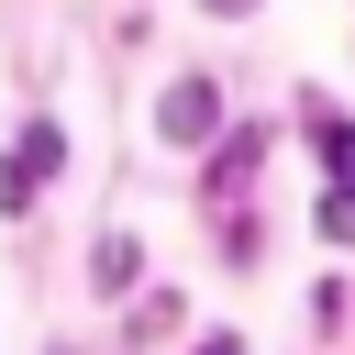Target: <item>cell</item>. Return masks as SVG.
<instances>
[{"label": "cell", "instance_id": "1", "mask_svg": "<svg viewBox=\"0 0 355 355\" xmlns=\"http://www.w3.org/2000/svg\"><path fill=\"white\" fill-rule=\"evenodd\" d=\"M55 166H67V144H55V122H22V133H11V166H0V211H33Z\"/></svg>", "mask_w": 355, "mask_h": 355}, {"label": "cell", "instance_id": "2", "mask_svg": "<svg viewBox=\"0 0 355 355\" xmlns=\"http://www.w3.org/2000/svg\"><path fill=\"white\" fill-rule=\"evenodd\" d=\"M155 122H166V133H178V144H200V133H211V122H222V100H211V89H200V78H178V89H166V111H155Z\"/></svg>", "mask_w": 355, "mask_h": 355}, {"label": "cell", "instance_id": "3", "mask_svg": "<svg viewBox=\"0 0 355 355\" xmlns=\"http://www.w3.org/2000/svg\"><path fill=\"white\" fill-rule=\"evenodd\" d=\"M322 166H333V189L355 200V122H322Z\"/></svg>", "mask_w": 355, "mask_h": 355}, {"label": "cell", "instance_id": "4", "mask_svg": "<svg viewBox=\"0 0 355 355\" xmlns=\"http://www.w3.org/2000/svg\"><path fill=\"white\" fill-rule=\"evenodd\" d=\"M322 233H333V244H355V200H344V189L322 200Z\"/></svg>", "mask_w": 355, "mask_h": 355}, {"label": "cell", "instance_id": "5", "mask_svg": "<svg viewBox=\"0 0 355 355\" xmlns=\"http://www.w3.org/2000/svg\"><path fill=\"white\" fill-rule=\"evenodd\" d=\"M200 355H233V333H222V344H200Z\"/></svg>", "mask_w": 355, "mask_h": 355}, {"label": "cell", "instance_id": "6", "mask_svg": "<svg viewBox=\"0 0 355 355\" xmlns=\"http://www.w3.org/2000/svg\"><path fill=\"white\" fill-rule=\"evenodd\" d=\"M211 11H255V0H211Z\"/></svg>", "mask_w": 355, "mask_h": 355}]
</instances>
